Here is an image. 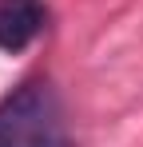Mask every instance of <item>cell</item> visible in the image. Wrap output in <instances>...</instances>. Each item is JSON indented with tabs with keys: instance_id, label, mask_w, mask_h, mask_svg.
I'll return each mask as SVG.
<instances>
[{
	"instance_id": "7a4b0ae2",
	"label": "cell",
	"mask_w": 143,
	"mask_h": 147,
	"mask_svg": "<svg viewBox=\"0 0 143 147\" xmlns=\"http://www.w3.org/2000/svg\"><path fill=\"white\" fill-rule=\"evenodd\" d=\"M48 24L44 0H0V52L16 56L40 40Z\"/></svg>"
},
{
	"instance_id": "6da1fadb",
	"label": "cell",
	"mask_w": 143,
	"mask_h": 147,
	"mask_svg": "<svg viewBox=\"0 0 143 147\" xmlns=\"http://www.w3.org/2000/svg\"><path fill=\"white\" fill-rule=\"evenodd\" d=\"M0 147H68L52 84L32 80L0 99Z\"/></svg>"
}]
</instances>
